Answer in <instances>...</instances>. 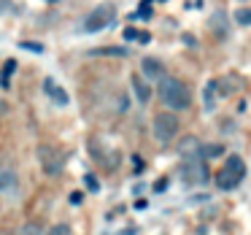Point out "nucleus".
Returning a JSON list of instances; mask_svg holds the SVG:
<instances>
[{
	"mask_svg": "<svg viewBox=\"0 0 251 235\" xmlns=\"http://www.w3.org/2000/svg\"><path fill=\"white\" fill-rule=\"evenodd\" d=\"M22 49H33V52H44V49H41V46H38V44H27V41H25V44H22Z\"/></svg>",
	"mask_w": 251,
	"mask_h": 235,
	"instance_id": "412c9836",
	"label": "nucleus"
},
{
	"mask_svg": "<svg viewBox=\"0 0 251 235\" xmlns=\"http://www.w3.org/2000/svg\"><path fill=\"white\" fill-rule=\"evenodd\" d=\"M159 3H165V0H159Z\"/></svg>",
	"mask_w": 251,
	"mask_h": 235,
	"instance_id": "b1692460",
	"label": "nucleus"
},
{
	"mask_svg": "<svg viewBox=\"0 0 251 235\" xmlns=\"http://www.w3.org/2000/svg\"><path fill=\"white\" fill-rule=\"evenodd\" d=\"M17 235H44V230H41L38 224H25V227H19Z\"/></svg>",
	"mask_w": 251,
	"mask_h": 235,
	"instance_id": "2eb2a0df",
	"label": "nucleus"
},
{
	"mask_svg": "<svg viewBox=\"0 0 251 235\" xmlns=\"http://www.w3.org/2000/svg\"><path fill=\"white\" fill-rule=\"evenodd\" d=\"M46 3H60V0H46Z\"/></svg>",
	"mask_w": 251,
	"mask_h": 235,
	"instance_id": "5701e85b",
	"label": "nucleus"
},
{
	"mask_svg": "<svg viewBox=\"0 0 251 235\" xmlns=\"http://www.w3.org/2000/svg\"><path fill=\"white\" fill-rule=\"evenodd\" d=\"M186 6H189V8H200L202 0H186Z\"/></svg>",
	"mask_w": 251,
	"mask_h": 235,
	"instance_id": "4be33fe9",
	"label": "nucleus"
},
{
	"mask_svg": "<svg viewBox=\"0 0 251 235\" xmlns=\"http://www.w3.org/2000/svg\"><path fill=\"white\" fill-rule=\"evenodd\" d=\"M125 38H127V41H135V38H138V30H135V27H127V30H125Z\"/></svg>",
	"mask_w": 251,
	"mask_h": 235,
	"instance_id": "6ab92c4d",
	"label": "nucleus"
},
{
	"mask_svg": "<svg viewBox=\"0 0 251 235\" xmlns=\"http://www.w3.org/2000/svg\"><path fill=\"white\" fill-rule=\"evenodd\" d=\"M178 173H181V179H184L186 184H192V186H195V184H205V181H208V168L200 162V157H186Z\"/></svg>",
	"mask_w": 251,
	"mask_h": 235,
	"instance_id": "39448f33",
	"label": "nucleus"
},
{
	"mask_svg": "<svg viewBox=\"0 0 251 235\" xmlns=\"http://www.w3.org/2000/svg\"><path fill=\"white\" fill-rule=\"evenodd\" d=\"M114 19H116L114 3H100V6L92 8V14L84 19V30H87V33H100V30L111 27V25H114Z\"/></svg>",
	"mask_w": 251,
	"mask_h": 235,
	"instance_id": "20e7f679",
	"label": "nucleus"
},
{
	"mask_svg": "<svg viewBox=\"0 0 251 235\" xmlns=\"http://www.w3.org/2000/svg\"><path fill=\"white\" fill-rule=\"evenodd\" d=\"M49 235H71V227H68V224H57Z\"/></svg>",
	"mask_w": 251,
	"mask_h": 235,
	"instance_id": "f3484780",
	"label": "nucleus"
},
{
	"mask_svg": "<svg viewBox=\"0 0 251 235\" xmlns=\"http://www.w3.org/2000/svg\"><path fill=\"white\" fill-rule=\"evenodd\" d=\"M192 149H197V152H200V143H197V138H186V141H181V154H184V157H192Z\"/></svg>",
	"mask_w": 251,
	"mask_h": 235,
	"instance_id": "ddd939ff",
	"label": "nucleus"
},
{
	"mask_svg": "<svg viewBox=\"0 0 251 235\" xmlns=\"http://www.w3.org/2000/svg\"><path fill=\"white\" fill-rule=\"evenodd\" d=\"M89 57H127L125 46H103V49H92L87 52Z\"/></svg>",
	"mask_w": 251,
	"mask_h": 235,
	"instance_id": "9b49d317",
	"label": "nucleus"
},
{
	"mask_svg": "<svg viewBox=\"0 0 251 235\" xmlns=\"http://www.w3.org/2000/svg\"><path fill=\"white\" fill-rule=\"evenodd\" d=\"M141 68H143V76L151 78V81H159V78L165 76V65L159 60H154V57H146Z\"/></svg>",
	"mask_w": 251,
	"mask_h": 235,
	"instance_id": "6e6552de",
	"label": "nucleus"
},
{
	"mask_svg": "<svg viewBox=\"0 0 251 235\" xmlns=\"http://www.w3.org/2000/svg\"><path fill=\"white\" fill-rule=\"evenodd\" d=\"M243 176H246V162H243V157H238V154H229L227 162H224V168H222V173L216 176V184H219V189H235V186L243 181Z\"/></svg>",
	"mask_w": 251,
	"mask_h": 235,
	"instance_id": "f03ea898",
	"label": "nucleus"
},
{
	"mask_svg": "<svg viewBox=\"0 0 251 235\" xmlns=\"http://www.w3.org/2000/svg\"><path fill=\"white\" fill-rule=\"evenodd\" d=\"M222 152H224L222 146H205V152H202V154H205V157H219Z\"/></svg>",
	"mask_w": 251,
	"mask_h": 235,
	"instance_id": "a211bd4d",
	"label": "nucleus"
},
{
	"mask_svg": "<svg viewBox=\"0 0 251 235\" xmlns=\"http://www.w3.org/2000/svg\"><path fill=\"white\" fill-rule=\"evenodd\" d=\"M178 130H181L178 116L170 114V111L157 114V116H154V122H151V132H154V138H157L159 143H170L176 135H178Z\"/></svg>",
	"mask_w": 251,
	"mask_h": 235,
	"instance_id": "7ed1b4c3",
	"label": "nucleus"
},
{
	"mask_svg": "<svg viewBox=\"0 0 251 235\" xmlns=\"http://www.w3.org/2000/svg\"><path fill=\"white\" fill-rule=\"evenodd\" d=\"M132 92H135V98L141 100V103H149V100H151V87H149L146 78H141V76H132Z\"/></svg>",
	"mask_w": 251,
	"mask_h": 235,
	"instance_id": "9d476101",
	"label": "nucleus"
},
{
	"mask_svg": "<svg viewBox=\"0 0 251 235\" xmlns=\"http://www.w3.org/2000/svg\"><path fill=\"white\" fill-rule=\"evenodd\" d=\"M232 19L240 25V27H251V8H249V6H240V8H235Z\"/></svg>",
	"mask_w": 251,
	"mask_h": 235,
	"instance_id": "f8f14e48",
	"label": "nucleus"
},
{
	"mask_svg": "<svg viewBox=\"0 0 251 235\" xmlns=\"http://www.w3.org/2000/svg\"><path fill=\"white\" fill-rule=\"evenodd\" d=\"M38 159H41V168H44L46 176H60L62 168H65L62 152H57L54 146H41L38 149Z\"/></svg>",
	"mask_w": 251,
	"mask_h": 235,
	"instance_id": "423d86ee",
	"label": "nucleus"
},
{
	"mask_svg": "<svg viewBox=\"0 0 251 235\" xmlns=\"http://www.w3.org/2000/svg\"><path fill=\"white\" fill-rule=\"evenodd\" d=\"M17 189V173L8 165H0V192H14Z\"/></svg>",
	"mask_w": 251,
	"mask_h": 235,
	"instance_id": "1a4fd4ad",
	"label": "nucleus"
},
{
	"mask_svg": "<svg viewBox=\"0 0 251 235\" xmlns=\"http://www.w3.org/2000/svg\"><path fill=\"white\" fill-rule=\"evenodd\" d=\"M157 92H159V100H162L168 108H176V111H184L192 105V92L184 81L173 76H162L157 81Z\"/></svg>",
	"mask_w": 251,
	"mask_h": 235,
	"instance_id": "f257e3e1",
	"label": "nucleus"
},
{
	"mask_svg": "<svg viewBox=\"0 0 251 235\" xmlns=\"http://www.w3.org/2000/svg\"><path fill=\"white\" fill-rule=\"evenodd\" d=\"M84 181H87V186H89V189H98V179H95V176H87V179H84Z\"/></svg>",
	"mask_w": 251,
	"mask_h": 235,
	"instance_id": "aec40b11",
	"label": "nucleus"
},
{
	"mask_svg": "<svg viewBox=\"0 0 251 235\" xmlns=\"http://www.w3.org/2000/svg\"><path fill=\"white\" fill-rule=\"evenodd\" d=\"M213 84H216V81H211V84H208V89H205V105H208V111H213Z\"/></svg>",
	"mask_w": 251,
	"mask_h": 235,
	"instance_id": "dca6fc26",
	"label": "nucleus"
},
{
	"mask_svg": "<svg viewBox=\"0 0 251 235\" xmlns=\"http://www.w3.org/2000/svg\"><path fill=\"white\" fill-rule=\"evenodd\" d=\"M44 92H46V98H51L57 105H68V103H71L68 92H65V89H62L60 84L54 81V78H46V81H44Z\"/></svg>",
	"mask_w": 251,
	"mask_h": 235,
	"instance_id": "0eeeda50",
	"label": "nucleus"
},
{
	"mask_svg": "<svg viewBox=\"0 0 251 235\" xmlns=\"http://www.w3.org/2000/svg\"><path fill=\"white\" fill-rule=\"evenodd\" d=\"M17 71V62L14 60H8V65H6V71H3V76H0V81H3V87H8V81H11V73Z\"/></svg>",
	"mask_w": 251,
	"mask_h": 235,
	"instance_id": "4468645a",
	"label": "nucleus"
}]
</instances>
